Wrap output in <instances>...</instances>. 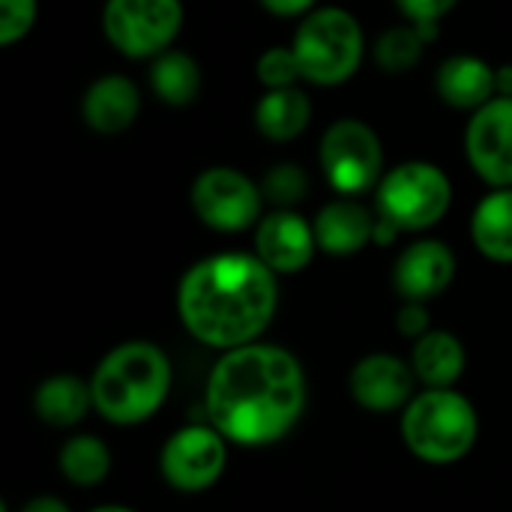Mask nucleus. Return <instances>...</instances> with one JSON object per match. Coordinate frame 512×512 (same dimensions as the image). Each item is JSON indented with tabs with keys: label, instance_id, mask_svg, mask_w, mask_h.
I'll return each mask as SVG.
<instances>
[{
	"label": "nucleus",
	"instance_id": "nucleus-1",
	"mask_svg": "<svg viewBox=\"0 0 512 512\" xmlns=\"http://www.w3.org/2000/svg\"><path fill=\"white\" fill-rule=\"evenodd\" d=\"M210 426L231 444L270 447L282 441L306 411V375L300 360L276 345L225 351L204 390Z\"/></svg>",
	"mask_w": 512,
	"mask_h": 512
},
{
	"label": "nucleus",
	"instance_id": "nucleus-2",
	"mask_svg": "<svg viewBox=\"0 0 512 512\" xmlns=\"http://www.w3.org/2000/svg\"><path fill=\"white\" fill-rule=\"evenodd\" d=\"M276 306V273L246 252H222L192 264L177 288V315L186 333L222 354L255 345Z\"/></svg>",
	"mask_w": 512,
	"mask_h": 512
},
{
	"label": "nucleus",
	"instance_id": "nucleus-3",
	"mask_svg": "<svg viewBox=\"0 0 512 512\" xmlns=\"http://www.w3.org/2000/svg\"><path fill=\"white\" fill-rule=\"evenodd\" d=\"M93 408L114 426H138L150 420L171 393V360L168 354L144 339L111 348L93 378Z\"/></svg>",
	"mask_w": 512,
	"mask_h": 512
},
{
	"label": "nucleus",
	"instance_id": "nucleus-4",
	"mask_svg": "<svg viewBox=\"0 0 512 512\" xmlns=\"http://www.w3.org/2000/svg\"><path fill=\"white\" fill-rule=\"evenodd\" d=\"M477 435L480 417L453 387L417 393L402 411V441L429 465H453L465 459L474 450Z\"/></svg>",
	"mask_w": 512,
	"mask_h": 512
},
{
	"label": "nucleus",
	"instance_id": "nucleus-5",
	"mask_svg": "<svg viewBox=\"0 0 512 512\" xmlns=\"http://www.w3.org/2000/svg\"><path fill=\"white\" fill-rule=\"evenodd\" d=\"M291 48L297 54L303 78L330 87L348 81L360 69L366 39L360 21L351 12L339 6H324L300 21Z\"/></svg>",
	"mask_w": 512,
	"mask_h": 512
},
{
	"label": "nucleus",
	"instance_id": "nucleus-6",
	"mask_svg": "<svg viewBox=\"0 0 512 512\" xmlns=\"http://www.w3.org/2000/svg\"><path fill=\"white\" fill-rule=\"evenodd\" d=\"M453 201L450 177L432 162H402L378 183V216L399 231H426L444 219Z\"/></svg>",
	"mask_w": 512,
	"mask_h": 512
},
{
	"label": "nucleus",
	"instance_id": "nucleus-7",
	"mask_svg": "<svg viewBox=\"0 0 512 512\" xmlns=\"http://www.w3.org/2000/svg\"><path fill=\"white\" fill-rule=\"evenodd\" d=\"M321 171L342 198L378 189L384 180L381 138L363 120L333 123L321 138Z\"/></svg>",
	"mask_w": 512,
	"mask_h": 512
},
{
	"label": "nucleus",
	"instance_id": "nucleus-8",
	"mask_svg": "<svg viewBox=\"0 0 512 512\" xmlns=\"http://www.w3.org/2000/svg\"><path fill=\"white\" fill-rule=\"evenodd\" d=\"M180 24V0H108L102 12L108 42L132 60L165 54L180 33Z\"/></svg>",
	"mask_w": 512,
	"mask_h": 512
},
{
	"label": "nucleus",
	"instance_id": "nucleus-9",
	"mask_svg": "<svg viewBox=\"0 0 512 512\" xmlns=\"http://www.w3.org/2000/svg\"><path fill=\"white\" fill-rule=\"evenodd\" d=\"M192 210L195 216L222 234H237L258 225L264 192L246 174L234 168H207L192 183Z\"/></svg>",
	"mask_w": 512,
	"mask_h": 512
},
{
	"label": "nucleus",
	"instance_id": "nucleus-10",
	"mask_svg": "<svg viewBox=\"0 0 512 512\" xmlns=\"http://www.w3.org/2000/svg\"><path fill=\"white\" fill-rule=\"evenodd\" d=\"M225 465L228 441L210 423L174 432L159 453V471L165 483L183 495L207 492L222 477Z\"/></svg>",
	"mask_w": 512,
	"mask_h": 512
},
{
	"label": "nucleus",
	"instance_id": "nucleus-11",
	"mask_svg": "<svg viewBox=\"0 0 512 512\" xmlns=\"http://www.w3.org/2000/svg\"><path fill=\"white\" fill-rule=\"evenodd\" d=\"M471 168L495 189H512V99L495 96L474 111L465 132Z\"/></svg>",
	"mask_w": 512,
	"mask_h": 512
},
{
	"label": "nucleus",
	"instance_id": "nucleus-12",
	"mask_svg": "<svg viewBox=\"0 0 512 512\" xmlns=\"http://www.w3.org/2000/svg\"><path fill=\"white\" fill-rule=\"evenodd\" d=\"M318 249L315 228L294 210H273L255 225V255L279 276L300 273Z\"/></svg>",
	"mask_w": 512,
	"mask_h": 512
},
{
	"label": "nucleus",
	"instance_id": "nucleus-13",
	"mask_svg": "<svg viewBox=\"0 0 512 512\" xmlns=\"http://www.w3.org/2000/svg\"><path fill=\"white\" fill-rule=\"evenodd\" d=\"M414 378V369L396 354H369L351 369L348 390L360 408L390 414L408 408L414 399Z\"/></svg>",
	"mask_w": 512,
	"mask_h": 512
},
{
	"label": "nucleus",
	"instance_id": "nucleus-14",
	"mask_svg": "<svg viewBox=\"0 0 512 512\" xmlns=\"http://www.w3.org/2000/svg\"><path fill=\"white\" fill-rule=\"evenodd\" d=\"M456 279V255L441 240H417L411 243L396 267H393V288L402 303H429L444 294Z\"/></svg>",
	"mask_w": 512,
	"mask_h": 512
},
{
	"label": "nucleus",
	"instance_id": "nucleus-15",
	"mask_svg": "<svg viewBox=\"0 0 512 512\" xmlns=\"http://www.w3.org/2000/svg\"><path fill=\"white\" fill-rule=\"evenodd\" d=\"M375 222L378 216H372L369 207H363L354 198H339L318 210L312 228H315V240L321 252L345 258L375 243Z\"/></svg>",
	"mask_w": 512,
	"mask_h": 512
},
{
	"label": "nucleus",
	"instance_id": "nucleus-16",
	"mask_svg": "<svg viewBox=\"0 0 512 512\" xmlns=\"http://www.w3.org/2000/svg\"><path fill=\"white\" fill-rule=\"evenodd\" d=\"M138 111H141V93L138 84L126 75H105L93 81L81 102L84 123L99 135H117L129 129Z\"/></svg>",
	"mask_w": 512,
	"mask_h": 512
},
{
	"label": "nucleus",
	"instance_id": "nucleus-17",
	"mask_svg": "<svg viewBox=\"0 0 512 512\" xmlns=\"http://www.w3.org/2000/svg\"><path fill=\"white\" fill-rule=\"evenodd\" d=\"M435 84H438L441 99L453 108H474L477 111L498 96V72L474 54L450 57L438 69Z\"/></svg>",
	"mask_w": 512,
	"mask_h": 512
},
{
	"label": "nucleus",
	"instance_id": "nucleus-18",
	"mask_svg": "<svg viewBox=\"0 0 512 512\" xmlns=\"http://www.w3.org/2000/svg\"><path fill=\"white\" fill-rule=\"evenodd\" d=\"M468 366V354L462 342L447 330H429L417 339L411 351V369L426 384V390L453 387Z\"/></svg>",
	"mask_w": 512,
	"mask_h": 512
},
{
	"label": "nucleus",
	"instance_id": "nucleus-19",
	"mask_svg": "<svg viewBox=\"0 0 512 512\" xmlns=\"http://www.w3.org/2000/svg\"><path fill=\"white\" fill-rule=\"evenodd\" d=\"M93 408V390L75 375H51L33 393V411L45 426L72 429Z\"/></svg>",
	"mask_w": 512,
	"mask_h": 512
},
{
	"label": "nucleus",
	"instance_id": "nucleus-20",
	"mask_svg": "<svg viewBox=\"0 0 512 512\" xmlns=\"http://www.w3.org/2000/svg\"><path fill=\"white\" fill-rule=\"evenodd\" d=\"M312 117V99L300 87L267 90L255 105V126L264 138L282 144L303 135Z\"/></svg>",
	"mask_w": 512,
	"mask_h": 512
},
{
	"label": "nucleus",
	"instance_id": "nucleus-21",
	"mask_svg": "<svg viewBox=\"0 0 512 512\" xmlns=\"http://www.w3.org/2000/svg\"><path fill=\"white\" fill-rule=\"evenodd\" d=\"M471 237L489 261L512 264V189H495L477 204Z\"/></svg>",
	"mask_w": 512,
	"mask_h": 512
},
{
	"label": "nucleus",
	"instance_id": "nucleus-22",
	"mask_svg": "<svg viewBox=\"0 0 512 512\" xmlns=\"http://www.w3.org/2000/svg\"><path fill=\"white\" fill-rule=\"evenodd\" d=\"M57 465H60V474H63L66 483L90 489V486H99L108 477L111 450L96 435H75L60 447Z\"/></svg>",
	"mask_w": 512,
	"mask_h": 512
},
{
	"label": "nucleus",
	"instance_id": "nucleus-23",
	"mask_svg": "<svg viewBox=\"0 0 512 512\" xmlns=\"http://www.w3.org/2000/svg\"><path fill=\"white\" fill-rule=\"evenodd\" d=\"M150 87L168 105H189L201 93V69L183 51H165L150 66Z\"/></svg>",
	"mask_w": 512,
	"mask_h": 512
},
{
	"label": "nucleus",
	"instance_id": "nucleus-24",
	"mask_svg": "<svg viewBox=\"0 0 512 512\" xmlns=\"http://www.w3.org/2000/svg\"><path fill=\"white\" fill-rule=\"evenodd\" d=\"M438 24H402L390 27L378 42H375V60L384 72H408L420 63L426 42L438 39Z\"/></svg>",
	"mask_w": 512,
	"mask_h": 512
},
{
	"label": "nucleus",
	"instance_id": "nucleus-25",
	"mask_svg": "<svg viewBox=\"0 0 512 512\" xmlns=\"http://www.w3.org/2000/svg\"><path fill=\"white\" fill-rule=\"evenodd\" d=\"M261 192L264 198L276 207V210H291L294 204H300L309 192V177L300 165L294 162H279L273 165L264 180H261Z\"/></svg>",
	"mask_w": 512,
	"mask_h": 512
},
{
	"label": "nucleus",
	"instance_id": "nucleus-26",
	"mask_svg": "<svg viewBox=\"0 0 512 512\" xmlns=\"http://www.w3.org/2000/svg\"><path fill=\"white\" fill-rule=\"evenodd\" d=\"M297 78H303V72H300V63H297L294 48L276 45V48H267L258 57V81L267 90L297 87Z\"/></svg>",
	"mask_w": 512,
	"mask_h": 512
},
{
	"label": "nucleus",
	"instance_id": "nucleus-27",
	"mask_svg": "<svg viewBox=\"0 0 512 512\" xmlns=\"http://www.w3.org/2000/svg\"><path fill=\"white\" fill-rule=\"evenodd\" d=\"M36 21V0H0V45H15Z\"/></svg>",
	"mask_w": 512,
	"mask_h": 512
},
{
	"label": "nucleus",
	"instance_id": "nucleus-28",
	"mask_svg": "<svg viewBox=\"0 0 512 512\" xmlns=\"http://www.w3.org/2000/svg\"><path fill=\"white\" fill-rule=\"evenodd\" d=\"M459 0H396L399 12L411 18V24H438Z\"/></svg>",
	"mask_w": 512,
	"mask_h": 512
},
{
	"label": "nucleus",
	"instance_id": "nucleus-29",
	"mask_svg": "<svg viewBox=\"0 0 512 512\" xmlns=\"http://www.w3.org/2000/svg\"><path fill=\"white\" fill-rule=\"evenodd\" d=\"M396 327H399V333L402 336H408V339H420V336H426L429 333V309H426V303H402V309H399V315H396Z\"/></svg>",
	"mask_w": 512,
	"mask_h": 512
},
{
	"label": "nucleus",
	"instance_id": "nucleus-30",
	"mask_svg": "<svg viewBox=\"0 0 512 512\" xmlns=\"http://www.w3.org/2000/svg\"><path fill=\"white\" fill-rule=\"evenodd\" d=\"M261 6L273 15H282V18H294V15H309L315 0H261Z\"/></svg>",
	"mask_w": 512,
	"mask_h": 512
},
{
	"label": "nucleus",
	"instance_id": "nucleus-31",
	"mask_svg": "<svg viewBox=\"0 0 512 512\" xmlns=\"http://www.w3.org/2000/svg\"><path fill=\"white\" fill-rule=\"evenodd\" d=\"M18 512H72L60 498H51V495H42V498H33L27 501Z\"/></svg>",
	"mask_w": 512,
	"mask_h": 512
},
{
	"label": "nucleus",
	"instance_id": "nucleus-32",
	"mask_svg": "<svg viewBox=\"0 0 512 512\" xmlns=\"http://www.w3.org/2000/svg\"><path fill=\"white\" fill-rule=\"evenodd\" d=\"M498 96H510L512 99V63L507 66H498Z\"/></svg>",
	"mask_w": 512,
	"mask_h": 512
},
{
	"label": "nucleus",
	"instance_id": "nucleus-33",
	"mask_svg": "<svg viewBox=\"0 0 512 512\" xmlns=\"http://www.w3.org/2000/svg\"><path fill=\"white\" fill-rule=\"evenodd\" d=\"M90 512H135V510H129V507H120V504H105V507H96V510H90Z\"/></svg>",
	"mask_w": 512,
	"mask_h": 512
}]
</instances>
